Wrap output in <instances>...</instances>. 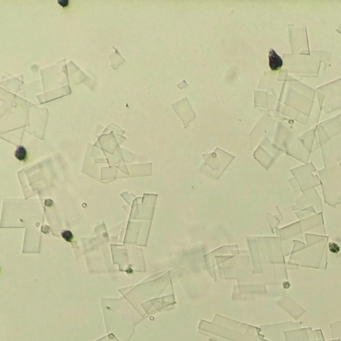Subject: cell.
Listing matches in <instances>:
<instances>
[{
	"instance_id": "1",
	"label": "cell",
	"mask_w": 341,
	"mask_h": 341,
	"mask_svg": "<svg viewBox=\"0 0 341 341\" xmlns=\"http://www.w3.org/2000/svg\"><path fill=\"white\" fill-rule=\"evenodd\" d=\"M269 64L270 68L273 71L279 70L283 66V61L282 58L276 53V52L273 49H271L269 51Z\"/></svg>"
},
{
	"instance_id": "2",
	"label": "cell",
	"mask_w": 341,
	"mask_h": 341,
	"mask_svg": "<svg viewBox=\"0 0 341 341\" xmlns=\"http://www.w3.org/2000/svg\"><path fill=\"white\" fill-rule=\"evenodd\" d=\"M15 157L19 161H24L27 157V150L23 146L18 147V148L15 151Z\"/></svg>"
},
{
	"instance_id": "3",
	"label": "cell",
	"mask_w": 341,
	"mask_h": 341,
	"mask_svg": "<svg viewBox=\"0 0 341 341\" xmlns=\"http://www.w3.org/2000/svg\"><path fill=\"white\" fill-rule=\"evenodd\" d=\"M61 236L63 239L68 243H71L73 238V235L70 231H63L61 233Z\"/></svg>"
},
{
	"instance_id": "4",
	"label": "cell",
	"mask_w": 341,
	"mask_h": 341,
	"mask_svg": "<svg viewBox=\"0 0 341 341\" xmlns=\"http://www.w3.org/2000/svg\"><path fill=\"white\" fill-rule=\"evenodd\" d=\"M329 249L333 253H338L340 251V247L338 246V245L332 243H330V245H329Z\"/></svg>"
},
{
	"instance_id": "5",
	"label": "cell",
	"mask_w": 341,
	"mask_h": 341,
	"mask_svg": "<svg viewBox=\"0 0 341 341\" xmlns=\"http://www.w3.org/2000/svg\"><path fill=\"white\" fill-rule=\"evenodd\" d=\"M58 3L62 7H64V8H65V7L69 6L70 1H69L68 0H59V1H58Z\"/></svg>"
}]
</instances>
